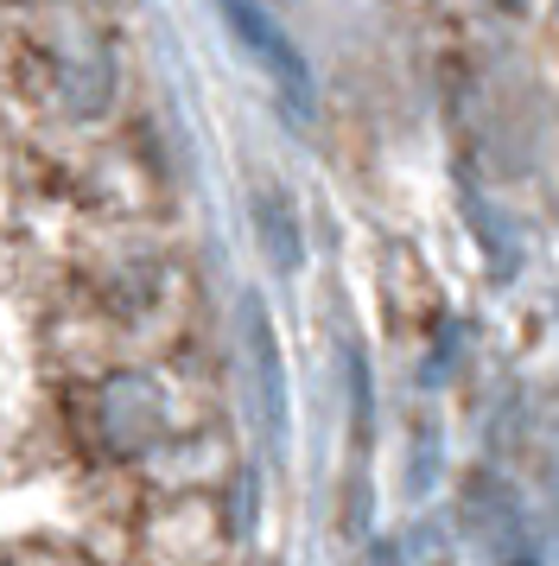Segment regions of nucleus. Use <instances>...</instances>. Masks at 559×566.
<instances>
[{
    "instance_id": "nucleus-5",
    "label": "nucleus",
    "mask_w": 559,
    "mask_h": 566,
    "mask_svg": "<svg viewBox=\"0 0 559 566\" xmlns=\"http://www.w3.org/2000/svg\"><path fill=\"white\" fill-rule=\"evenodd\" d=\"M13 560H76V547H51V541H20V547H7Z\"/></svg>"
},
{
    "instance_id": "nucleus-2",
    "label": "nucleus",
    "mask_w": 559,
    "mask_h": 566,
    "mask_svg": "<svg viewBox=\"0 0 559 566\" xmlns=\"http://www.w3.org/2000/svg\"><path fill=\"white\" fill-rule=\"evenodd\" d=\"M223 7V20H229V32H235V45L261 64V77L280 90V103L293 108L299 122H312V108H318V90H312V71H305V57H299V45L280 32V20L274 13H261L254 0H217Z\"/></svg>"
},
{
    "instance_id": "nucleus-3",
    "label": "nucleus",
    "mask_w": 559,
    "mask_h": 566,
    "mask_svg": "<svg viewBox=\"0 0 559 566\" xmlns=\"http://www.w3.org/2000/svg\"><path fill=\"white\" fill-rule=\"evenodd\" d=\"M242 332H249V357H254V388H261V408H267V433H286V376H280V344L261 300H242Z\"/></svg>"
},
{
    "instance_id": "nucleus-1",
    "label": "nucleus",
    "mask_w": 559,
    "mask_h": 566,
    "mask_svg": "<svg viewBox=\"0 0 559 566\" xmlns=\"http://www.w3.org/2000/svg\"><path fill=\"white\" fill-rule=\"evenodd\" d=\"M96 439L108 459H140L166 433V388L147 369H115L96 382Z\"/></svg>"
},
{
    "instance_id": "nucleus-4",
    "label": "nucleus",
    "mask_w": 559,
    "mask_h": 566,
    "mask_svg": "<svg viewBox=\"0 0 559 566\" xmlns=\"http://www.w3.org/2000/svg\"><path fill=\"white\" fill-rule=\"evenodd\" d=\"M254 235H261V249H267V261H274L280 274H299L305 242H299V223H293V205L280 191L254 198Z\"/></svg>"
}]
</instances>
